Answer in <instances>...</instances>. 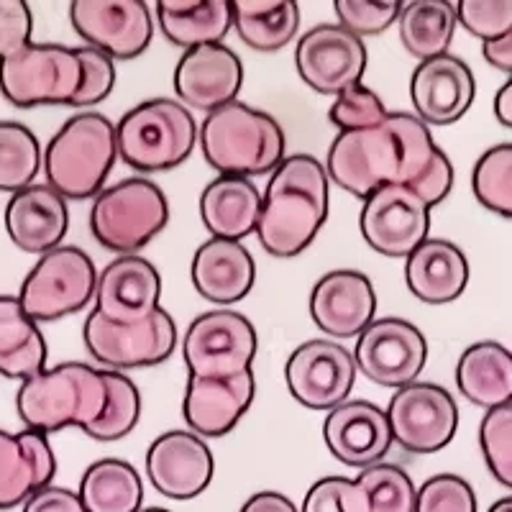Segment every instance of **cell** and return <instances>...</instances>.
<instances>
[{
	"mask_svg": "<svg viewBox=\"0 0 512 512\" xmlns=\"http://www.w3.org/2000/svg\"><path fill=\"white\" fill-rule=\"evenodd\" d=\"M359 228L377 254L408 259L431 239V208L410 187L384 185L361 205Z\"/></svg>",
	"mask_w": 512,
	"mask_h": 512,
	"instance_id": "5bb4252c",
	"label": "cell"
},
{
	"mask_svg": "<svg viewBox=\"0 0 512 512\" xmlns=\"http://www.w3.org/2000/svg\"><path fill=\"white\" fill-rule=\"evenodd\" d=\"M387 116H390L387 105L364 82H356V85L346 88L344 93H338L333 98L331 111H328V118H331V123L341 134L382 126Z\"/></svg>",
	"mask_w": 512,
	"mask_h": 512,
	"instance_id": "60d3db41",
	"label": "cell"
},
{
	"mask_svg": "<svg viewBox=\"0 0 512 512\" xmlns=\"http://www.w3.org/2000/svg\"><path fill=\"white\" fill-rule=\"evenodd\" d=\"M139 512H172V510H167V507H141Z\"/></svg>",
	"mask_w": 512,
	"mask_h": 512,
	"instance_id": "11a10c76",
	"label": "cell"
},
{
	"mask_svg": "<svg viewBox=\"0 0 512 512\" xmlns=\"http://www.w3.org/2000/svg\"><path fill=\"white\" fill-rule=\"evenodd\" d=\"M487 512H512V495L502 497V500H497L495 505L489 507Z\"/></svg>",
	"mask_w": 512,
	"mask_h": 512,
	"instance_id": "db71d44e",
	"label": "cell"
},
{
	"mask_svg": "<svg viewBox=\"0 0 512 512\" xmlns=\"http://www.w3.org/2000/svg\"><path fill=\"white\" fill-rule=\"evenodd\" d=\"M479 446L489 474L512 489V402L487 410L479 425Z\"/></svg>",
	"mask_w": 512,
	"mask_h": 512,
	"instance_id": "ab89813d",
	"label": "cell"
},
{
	"mask_svg": "<svg viewBox=\"0 0 512 512\" xmlns=\"http://www.w3.org/2000/svg\"><path fill=\"white\" fill-rule=\"evenodd\" d=\"M244 64L226 44H205L182 52L175 67V93L187 111L213 113L239 100Z\"/></svg>",
	"mask_w": 512,
	"mask_h": 512,
	"instance_id": "ffe728a7",
	"label": "cell"
},
{
	"mask_svg": "<svg viewBox=\"0 0 512 512\" xmlns=\"http://www.w3.org/2000/svg\"><path fill=\"white\" fill-rule=\"evenodd\" d=\"M72 29L85 47L116 59H136L154 39V13L144 0H75Z\"/></svg>",
	"mask_w": 512,
	"mask_h": 512,
	"instance_id": "9a60e30c",
	"label": "cell"
},
{
	"mask_svg": "<svg viewBox=\"0 0 512 512\" xmlns=\"http://www.w3.org/2000/svg\"><path fill=\"white\" fill-rule=\"evenodd\" d=\"M82 85L77 47L31 41L0 62V93L16 108L70 105Z\"/></svg>",
	"mask_w": 512,
	"mask_h": 512,
	"instance_id": "ba28073f",
	"label": "cell"
},
{
	"mask_svg": "<svg viewBox=\"0 0 512 512\" xmlns=\"http://www.w3.org/2000/svg\"><path fill=\"white\" fill-rule=\"evenodd\" d=\"M254 397V369L233 379L187 377L182 418L195 436L223 438L249 413Z\"/></svg>",
	"mask_w": 512,
	"mask_h": 512,
	"instance_id": "cb8c5ba5",
	"label": "cell"
},
{
	"mask_svg": "<svg viewBox=\"0 0 512 512\" xmlns=\"http://www.w3.org/2000/svg\"><path fill=\"white\" fill-rule=\"evenodd\" d=\"M200 221L213 239L241 241L256 233L262 192L246 177L218 175L200 192Z\"/></svg>",
	"mask_w": 512,
	"mask_h": 512,
	"instance_id": "f1b7e54d",
	"label": "cell"
},
{
	"mask_svg": "<svg viewBox=\"0 0 512 512\" xmlns=\"http://www.w3.org/2000/svg\"><path fill=\"white\" fill-rule=\"evenodd\" d=\"M198 144L205 162L218 175H272L285 154V131L267 111L233 100L208 113L198 128Z\"/></svg>",
	"mask_w": 512,
	"mask_h": 512,
	"instance_id": "3957f363",
	"label": "cell"
},
{
	"mask_svg": "<svg viewBox=\"0 0 512 512\" xmlns=\"http://www.w3.org/2000/svg\"><path fill=\"white\" fill-rule=\"evenodd\" d=\"M259 336L246 315L218 308L198 315L182 338V359L190 377L233 379L251 372Z\"/></svg>",
	"mask_w": 512,
	"mask_h": 512,
	"instance_id": "9c48e42d",
	"label": "cell"
},
{
	"mask_svg": "<svg viewBox=\"0 0 512 512\" xmlns=\"http://www.w3.org/2000/svg\"><path fill=\"white\" fill-rule=\"evenodd\" d=\"M233 31L254 52H280L300 31L295 0H233Z\"/></svg>",
	"mask_w": 512,
	"mask_h": 512,
	"instance_id": "d6a6232c",
	"label": "cell"
},
{
	"mask_svg": "<svg viewBox=\"0 0 512 512\" xmlns=\"http://www.w3.org/2000/svg\"><path fill=\"white\" fill-rule=\"evenodd\" d=\"M328 180L359 200L384 185H402V146L390 121L333 139L326 157Z\"/></svg>",
	"mask_w": 512,
	"mask_h": 512,
	"instance_id": "30bf717a",
	"label": "cell"
},
{
	"mask_svg": "<svg viewBox=\"0 0 512 512\" xmlns=\"http://www.w3.org/2000/svg\"><path fill=\"white\" fill-rule=\"evenodd\" d=\"M159 31L180 49L223 44L233 31L231 0H159Z\"/></svg>",
	"mask_w": 512,
	"mask_h": 512,
	"instance_id": "f546056e",
	"label": "cell"
},
{
	"mask_svg": "<svg viewBox=\"0 0 512 512\" xmlns=\"http://www.w3.org/2000/svg\"><path fill=\"white\" fill-rule=\"evenodd\" d=\"M77 57L82 62V85L70 108L88 111V108L103 103L116 88V62L93 47H77Z\"/></svg>",
	"mask_w": 512,
	"mask_h": 512,
	"instance_id": "f6af8a7d",
	"label": "cell"
},
{
	"mask_svg": "<svg viewBox=\"0 0 512 512\" xmlns=\"http://www.w3.org/2000/svg\"><path fill=\"white\" fill-rule=\"evenodd\" d=\"M108 400L103 369L85 361H64L21 382L16 413L24 428L44 436L80 428L82 433L100 418Z\"/></svg>",
	"mask_w": 512,
	"mask_h": 512,
	"instance_id": "7a4b0ae2",
	"label": "cell"
},
{
	"mask_svg": "<svg viewBox=\"0 0 512 512\" xmlns=\"http://www.w3.org/2000/svg\"><path fill=\"white\" fill-rule=\"evenodd\" d=\"M169 223V203L162 187L146 177H128L105 187L90 208L95 241L118 256L139 254Z\"/></svg>",
	"mask_w": 512,
	"mask_h": 512,
	"instance_id": "8992f818",
	"label": "cell"
},
{
	"mask_svg": "<svg viewBox=\"0 0 512 512\" xmlns=\"http://www.w3.org/2000/svg\"><path fill=\"white\" fill-rule=\"evenodd\" d=\"M482 54L484 59H487V64H492L495 70L505 72V75L512 77V29L507 31L502 39L482 44Z\"/></svg>",
	"mask_w": 512,
	"mask_h": 512,
	"instance_id": "816d5d0a",
	"label": "cell"
},
{
	"mask_svg": "<svg viewBox=\"0 0 512 512\" xmlns=\"http://www.w3.org/2000/svg\"><path fill=\"white\" fill-rule=\"evenodd\" d=\"M338 24L359 36H377L397 24L402 13L400 0H336L333 3Z\"/></svg>",
	"mask_w": 512,
	"mask_h": 512,
	"instance_id": "b9f144b4",
	"label": "cell"
},
{
	"mask_svg": "<svg viewBox=\"0 0 512 512\" xmlns=\"http://www.w3.org/2000/svg\"><path fill=\"white\" fill-rule=\"evenodd\" d=\"M105 387H108V400L100 413V418L90 425L85 436L98 443H113L126 438L134 431L141 418V392L131 377L113 369H103Z\"/></svg>",
	"mask_w": 512,
	"mask_h": 512,
	"instance_id": "8d00e7d4",
	"label": "cell"
},
{
	"mask_svg": "<svg viewBox=\"0 0 512 512\" xmlns=\"http://www.w3.org/2000/svg\"><path fill=\"white\" fill-rule=\"evenodd\" d=\"M351 356L356 372L364 374L369 382L400 390L418 382L423 374L428 364V341L410 320L387 315V318H374L356 336Z\"/></svg>",
	"mask_w": 512,
	"mask_h": 512,
	"instance_id": "7c38bea8",
	"label": "cell"
},
{
	"mask_svg": "<svg viewBox=\"0 0 512 512\" xmlns=\"http://www.w3.org/2000/svg\"><path fill=\"white\" fill-rule=\"evenodd\" d=\"M85 349L98 364L126 372V369H146L164 364L177 349V323L164 308L149 315L136 326H116L90 313L82 326Z\"/></svg>",
	"mask_w": 512,
	"mask_h": 512,
	"instance_id": "8fae6325",
	"label": "cell"
},
{
	"mask_svg": "<svg viewBox=\"0 0 512 512\" xmlns=\"http://www.w3.org/2000/svg\"><path fill=\"white\" fill-rule=\"evenodd\" d=\"M328 208L331 180L326 167L313 154H290L269 175L262 192L256 239L274 259L300 256L326 226Z\"/></svg>",
	"mask_w": 512,
	"mask_h": 512,
	"instance_id": "6da1fadb",
	"label": "cell"
},
{
	"mask_svg": "<svg viewBox=\"0 0 512 512\" xmlns=\"http://www.w3.org/2000/svg\"><path fill=\"white\" fill-rule=\"evenodd\" d=\"M405 285L425 305L454 303L469 285V259L446 239H428L405 259Z\"/></svg>",
	"mask_w": 512,
	"mask_h": 512,
	"instance_id": "83f0119b",
	"label": "cell"
},
{
	"mask_svg": "<svg viewBox=\"0 0 512 512\" xmlns=\"http://www.w3.org/2000/svg\"><path fill=\"white\" fill-rule=\"evenodd\" d=\"M21 512H88L80 495L59 484H49L24 502Z\"/></svg>",
	"mask_w": 512,
	"mask_h": 512,
	"instance_id": "681fc988",
	"label": "cell"
},
{
	"mask_svg": "<svg viewBox=\"0 0 512 512\" xmlns=\"http://www.w3.org/2000/svg\"><path fill=\"white\" fill-rule=\"evenodd\" d=\"M95 287L98 269L88 251L57 246L39 256L16 297L36 323H52L88 308L95 300Z\"/></svg>",
	"mask_w": 512,
	"mask_h": 512,
	"instance_id": "52a82bcc",
	"label": "cell"
},
{
	"mask_svg": "<svg viewBox=\"0 0 512 512\" xmlns=\"http://www.w3.org/2000/svg\"><path fill=\"white\" fill-rule=\"evenodd\" d=\"M354 356L331 338H310L287 359V390L303 408L328 410L349 400L356 382Z\"/></svg>",
	"mask_w": 512,
	"mask_h": 512,
	"instance_id": "2e32d148",
	"label": "cell"
},
{
	"mask_svg": "<svg viewBox=\"0 0 512 512\" xmlns=\"http://www.w3.org/2000/svg\"><path fill=\"white\" fill-rule=\"evenodd\" d=\"M410 190H413L428 208H436V205H441L443 200L451 195V190H454V164H451V159H448V154L443 152V149L438 152L431 169H428Z\"/></svg>",
	"mask_w": 512,
	"mask_h": 512,
	"instance_id": "c3c4849f",
	"label": "cell"
},
{
	"mask_svg": "<svg viewBox=\"0 0 512 512\" xmlns=\"http://www.w3.org/2000/svg\"><path fill=\"white\" fill-rule=\"evenodd\" d=\"M456 387L466 400L484 410L512 402V351L497 341H479L456 364Z\"/></svg>",
	"mask_w": 512,
	"mask_h": 512,
	"instance_id": "4dcf8cb0",
	"label": "cell"
},
{
	"mask_svg": "<svg viewBox=\"0 0 512 512\" xmlns=\"http://www.w3.org/2000/svg\"><path fill=\"white\" fill-rule=\"evenodd\" d=\"M34 16L24 0H0V62L31 44Z\"/></svg>",
	"mask_w": 512,
	"mask_h": 512,
	"instance_id": "7dc6e473",
	"label": "cell"
},
{
	"mask_svg": "<svg viewBox=\"0 0 512 512\" xmlns=\"http://www.w3.org/2000/svg\"><path fill=\"white\" fill-rule=\"evenodd\" d=\"M472 190L482 208L512 221V144L492 146L477 159Z\"/></svg>",
	"mask_w": 512,
	"mask_h": 512,
	"instance_id": "74e56055",
	"label": "cell"
},
{
	"mask_svg": "<svg viewBox=\"0 0 512 512\" xmlns=\"http://www.w3.org/2000/svg\"><path fill=\"white\" fill-rule=\"evenodd\" d=\"M474 487L459 474H436L415 492L413 512H477Z\"/></svg>",
	"mask_w": 512,
	"mask_h": 512,
	"instance_id": "7bdbcfd3",
	"label": "cell"
},
{
	"mask_svg": "<svg viewBox=\"0 0 512 512\" xmlns=\"http://www.w3.org/2000/svg\"><path fill=\"white\" fill-rule=\"evenodd\" d=\"M495 116L505 128H512V77L497 90L495 95Z\"/></svg>",
	"mask_w": 512,
	"mask_h": 512,
	"instance_id": "f5cc1de1",
	"label": "cell"
},
{
	"mask_svg": "<svg viewBox=\"0 0 512 512\" xmlns=\"http://www.w3.org/2000/svg\"><path fill=\"white\" fill-rule=\"evenodd\" d=\"M392 443L410 454H438L454 441L459 428V408L441 384L413 382L400 387L387 405Z\"/></svg>",
	"mask_w": 512,
	"mask_h": 512,
	"instance_id": "4fadbf2b",
	"label": "cell"
},
{
	"mask_svg": "<svg viewBox=\"0 0 512 512\" xmlns=\"http://www.w3.org/2000/svg\"><path fill=\"white\" fill-rule=\"evenodd\" d=\"M456 26H459V21H456V3H448V0H413V3H402V13L397 18L402 47L418 62L448 54Z\"/></svg>",
	"mask_w": 512,
	"mask_h": 512,
	"instance_id": "e575fe53",
	"label": "cell"
},
{
	"mask_svg": "<svg viewBox=\"0 0 512 512\" xmlns=\"http://www.w3.org/2000/svg\"><path fill=\"white\" fill-rule=\"evenodd\" d=\"M300 512H369V500L356 479L323 477L308 489Z\"/></svg>",
	"mask_w": 512,
	"mask_h": 512,
	"instance_id": "bcb514c9",
	"label": "cell"
},
{
	"mask_svg": "<svg viewBox=\"0 0 512 512\" xmlns=\"http://www.w3.org/2000/svg\"><path fill=\"white\" fill-rule=\"evenodd\" d=\"M456 21L482 44L497 41L512 29V0H461L456 3Z\"/></svg>",
	"mask_w": 512,
	"mask_h": 512,
	"instance_id": "ee69618b",
	"label": "cell"
},
{
	"mask_svg": "<svg viewBox=\"0 0 512 512\" xmlns=\"http://www.w3.org/2000/svg\"><path fill=\"white\" fill-rule=\"evenodd\" d=\"M159 297L162 274L149 259L139 254L116 256L98 272L93 313L116 326H136L162 308Z\"/></svg>",
	"mask_w": 512,
	"mask_h": 512,
	"instance_id": "d6986e66",
	"label": "cell"
},
{
	"mask_svg": "<svg viewBox=\"0 0 512 512\" xmlns=\"http://www.w3.org/2000/svg\"><path fill=\"white\" fill-rule=\"evenodd\" d=\"M323 441L341 464L369 469L390 454V420L379 405L369 400H346L323 420Z\"/></svg>",
	"mask_w": 512,
	"mask_h": 512,
	"instance_id": "603a6c76",
	"label": "cell"
},
{
	"mask_svg": "<svg viewBox=\"0 0 512 512\" xmlns=\"http://www.w3.org/2000/svg\"><path fill=\"white\" fill-rule=\"evenodd\" d=\"M118 159L116 126L95 111L75 113L62 123L44 149L41 169L47 185L64 200L98 198Z\"/></svg>",
	"mask_w": 512,
	"mask_h": 512,
	"instance_id": "277c9868",
	"label": "cell"
},
{
	"mask_svg": "<svg viewBox=\"0 0 512 512\" xmlns=\"http://www.w3.org/2000/svg\"><path fill=\"white\" fill-rule=\"evenodd\" d=\"M477 98L472 67L456 54L418 62L410 77V100L425 126H451L469 113Z\"/></svg>",
	"mask_w": 512,
	"mask_h": 512,
	"instance_id": "44dd1931",
	"label": "cell"
},
{
	"mask_svg": "<svg viewBox=\"0 0 512 512\" xmlns=\"http://www.w3.org/2000/svg\"><path fill=\"white\" fill-rule=\"evenodd\" d=\"M295 67L310 90L336 98L361 82L367 70V47L341 24H320L297 41Z\"/></svg>",
	"mask_w": 512,
	"mask_h": 512,
	"instance_id": "e0dca14e",
	"label": "cell"
},
{
	"mask_svg": "<svg viewBox=\"0 0 512 512\" xmlns=\"http://www.w3.org/2000/svg\"><path fill=\"white\" fill-rule=\"evenodd\" d=\"M359 487L369 500V512H413L415 510V482L410 474L397 464H374L361 469L356 477Z\"/></svg>",
	"mask_w": 512,
	"mask_h": 512,
	"instance_id": "f35d334b",
	"label": "cell"
},
{
	"mask_svg": "<svg viewBox=\"0 0 512 512\" xmlns=\"http://www.w3.org/2000/svg\"><path fill=\"white\" fill-rule=\"evenodd\" d=\"M77 495L88 512H139L144 482L134 464L108 456L85 469Z\"/></svg>",
	"mask_w": 512,
	"mask_h": 512,
	"instance_id": "836d02e7",
	"label": "cell"
},
{
	"mask_svg": "<svg viewBox=\"0 0 512 512\" xmlns=\"http://www.w3.org/2000/svg\"><path fill=\"white\" fill-rule=\"evenodd\" d=\"M8 239L26 254L41 256L62 246L70 228V208L57 190L44 185H29L13 192L6 205Z\"/></svg>",
	"mask_w": 512,
	"mask_h": 512,
	"instance_id": "484cf974",
	"label": "cell"
},
{
	"mask_svg": "<svg viewBox=\"0 0 512 512\" xmlns=\"http://www.w3.org/2000/svg\"><path fill=\"white\" fill-rule=\"evenodd\" d=\"M216 474V459L205 438L192 431H167L146 451V477L167 500L187 502L203 495Z\"/></svg>",
	"mask_w": 512,
	"mask_h": 512,
	"instance_id": "ac0fdd59",
	"label": "cell"
},
{
	"mask_svg": "<svg viewBox=\"0 0 512 512\" xmlns=\"http://www.w3.org/2000/svg\"><path fill=\"white\" fill-rule=\"evenodd\" d=\"M310 318L328 338H356L377 318V292L359 269H333L310 292Z\"/></svg>",
	"mask_w": 512,
	"mask_h": 512,
	"instance_id": "7402d4cb",
	"label": "cell"
},
{
	"mask_svg": "<svg viewBox=\"0 0 512 512\" xmlns=\"http://www.w3.org/2000/svg\"><path fill=\"white\" fill-rule=\"evenodd\" d=\"M57 454L49 436L24 428L11 433L0 428V510L24 507L29 497L54 484Z\"/></svg>",
	"mask_w": 512,
	"mask_h": 512,
	"instance_id": "d4e9b609",
	"label": "cell"
},
{
	"mask_svg": "<svg viewBox=\"0 0 512 512\" xmlns=\"http://www.w3.org/2000/svg\"><path fill=\"white\" fill-rule=\"evenodd\" d=\"M239 512H300V510H297V505L287 495L267 489V492H256V495H251L249 500L241 505Z\"/></svg>",
	"mask_w": 512,
	"mask_h": 512,
	"instance_id": "f907efd6",
	"label": "cell"
},
{
	"mask_svg": "<svg viewBox=\"0 0 512 512\" xmlns=\"http://www.w3.org/2000/svg\"><path fill=\"white\" fill-rule=\"evenodd\" d=\"M44 152L29 126L0 121V192H18L34 185Z\"/></svg>",
	"mask_w": 512,
	"mask_h": 512,
	"instance_id": "d590c367",
	"label": "cell"
},
{
	"mask_svg": "<svg viewBox=\"0 0 512 512\" xmlns=\"http://www.w3.org/2000/svg\"><path fill=\"white\" fill-rule=\"evenodd\" d=\"M49 349L39 323L16 295H0V377L31 379L47 369Z\"/></svg>",
	"mask_w": 512,
	"mask_h": 512,
	"instance_id": "1f68e13d",
	"label": "cell"
},
{
	"mask_svg": "<svg viewBox=\"0 0 512 512\" xmlns=\"http://www.w3.org/2000/svg\"><path fill=\"white\" fill-rule=\"evenodd\" d=\"M192 287L213 305L241 303L256 282V262L241 241L208 239L190 264Z\"/></svg>",
	"mask_w": 512,
	"mask_h": 512,
	"instance_id": "4316f807",
	"label": "cell"
},
{
	"mask_svg": "<svg viewBox=\"0 0 512 512\" xmlns=\"http://www.w3.org/2000/svg\"><path fill=\"white\" fill-rule=\"evenodd\" d=\"M118 159L139 175L180 167L198 146V123L180 100L152 98L123 113L116 126Z\"/></svg>",
	"mask_w": 512,
	"mask_h": 512,
	"instance_id": "5b68a950",
	"label": "cell"
}]
</instances>
